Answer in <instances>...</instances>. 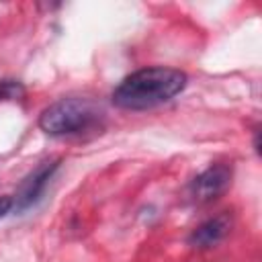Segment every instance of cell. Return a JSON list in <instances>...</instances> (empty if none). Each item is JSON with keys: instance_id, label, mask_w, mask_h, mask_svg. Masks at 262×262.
Masks as SVG:
<instances>
[{"instance_id": "cell-1", "label": "cell", "mask_w": 262, "mask_h": 262, "mask_svg": "<svg viewBox=\"0 0 262 262\" xmlns=\"http://www.w3.org/2000/svg\"><path fill=\"white\" fill-rule=\"evenodd\" d=\"M186 74L176 68H141L115 88L113 102L125 111H147L172 100L186 88Z\"/></svg>"}, {"instance_id": "cell-2", "label": "cell", "mask_w": 262, "mask_h": 262, "mask_svg": "<svg viewBox=\"0 0 262 262\" xmlns=\"http://www.w3.org/2000/svg\"><path fill=\"white\" fill-rule=\"evenodd\" d=\"M104 113L90 100L80 96L59 98L39 115V127L51 137H76L98 129Z\"/></svg>"}, {"instance_id": "cell-3", "label": "cell", "mask_w": 262, "mask_h": 262, "mask_svg": "<svg viewBox=\"0 0 262 262\" xmlns=\"http://www.w3.org/2000/svg\"><path fill=\"white\" fill-rule=\"evenodd\" d=\"M59 168V160H47L41 162L16 188V194L12 196V209L23 213L27 209H31L33 205L39 203L41 194L45 192V186L49 184L51 176L55 174V170Z\"/></svg>"}, {"instance_id": "cell-4", "label": "cell", "mask_w": 262, "mask_h": 262, "mask_svg": "<svg viewBox=\"0 0 262 262\" xmlns=\"http://www.w3.org/2000/svg\"><path fill=\"white\" fill-rule=\"evenodd\" d=\"M231 184V168L225 164H215L201 172L188 186V194L194 203H211L221 196Z\"/></svg>"}, {"instance_id": "cell-5", "label": "cell", "mask_w": 262, "mask_h": 262, "mask_svg": "<svg viewBox=\"0 0 262 262\" xmlns=\"http://www.w3.org/2000/svg\"><path fill=\"white\" fill-rule=\"evenodd\" d=\"M229 229H231V215L219 213L203 221L199 227H194L192 233L188 235V244L192 248H213L229 233Z\"/></svg>"}, {"instance_id": "cell-6", "label": "cell", "mask_w": 262, "mask_h": 262, "mask_svg": "<svg viewBox=\"0 0 262 262\" xmlns=\"http://www.w3.org/2000/svg\"><path fill=\"white\" fill-rule=\"evenodd\" d=\"M23 96V86L18 82H12V80H2L0 82V98L2 100H12V98H18Z\"/></svg>"}, {"instance_id": "cell-7", "label": "cell", "mask_w": 262, "mask_h": 262, "mask_svg": "<svg viewBox=\"0 0 262 262\" xmlns=\"http://www.w3.org/2000/svg\"><path fill=\"white\" fill-rule=\"evenodd\" d=\"M12 211V196H0V219Z\"/></svg>"}]
</instances>
